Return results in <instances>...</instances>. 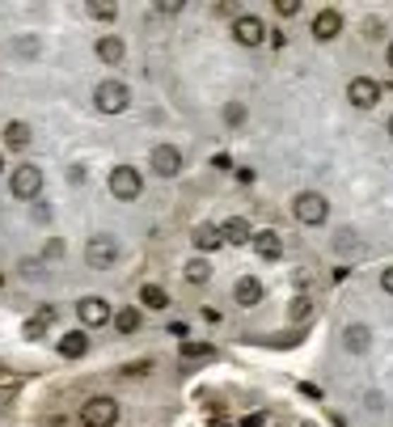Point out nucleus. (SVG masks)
<instances>
[{"label": "nucleus", "instance_id": "33", "mask_svg": "<svg viewBox=\"0 0 393 427\" xmlns=\"http://www.w3.org/2000/svg\"><path fill=\"white\" fill-rule=\"evenodd\" d=\"M381 288L393 296V267H385V271H381Z\"/></svg>", "mask_w": 393, "mask_h": 427}, {"label": "nucleus", "instance_id": "16", "mask_svg": "<svg viewBox=\"0 0 393 427\" xmlns=\"http://www.w3.org/2000/svg\"><path fill=\"white\" fill-rule=\"evenodd\" d=\"M123 55H127V47H123L119 34H102V38H97V59H102V64H119Z\"/></svg>", "mask_w": 393, "mask_h": 427}, {"label": "nucleus", "instance_id": "34", "mask_svg": "<svg viewBox=\"0 0 393 427\" xmlns=\"http://www.w3.org/2000/svg\"><path fill=\"white\" fill-rule=\"evenodd\" d=\"M241 427H262V415H254V419H246Z\"/></svg>", "mask_w": 393, "mask_h": 427}, {"label": "nucleus", "instance_id": "31", "mask_svg": "<svg viewBox=\"0 0 393 427\" xmlns=\"http://www.w3.org/2000/svg\"><path fill=\"white\" fill-rule=\"evenodd\" d=\"M364 38H381V21H377V17L364 21Z\"/></svg>", "mask_w": 393, "mask_h": 427}, {"label": "nucleus", "instance_id": "24", "mask_svg": "<svg viewBox=\"0 0 393 427\" xmlns=\"http://www.w3.org/2000/svg\"><path fill=\"white\" fill-rule=\"evenodd\" d=\"M216 347L212 343H182V360H207Z\"/></svg>", "mask_w": 393, "mask_h": 427}, {"label": "nucleus", "instance_id": "27", "mask_svg": "<svg viewBox=\"0 0 393 427\" xmlns=\"http://www.w3.org/2000/svg\"><path fill=\"white\" fill-rule=\"evenodd\" d=\"M275 13H279V17H296L301 4H296V0H275Z\"/></svg>", "mask_w": 393, "mask_h": 427}, {"label": "nucleus", "instance_id": "36", "mask_svg": "<svg viewBox=\"0 0 393 427\" xmlns=\"http://www.w3.org/2000/svg\"><path fill=\"white\" fill-rule=\"evenodd\" d=\"M389 140H393V119H389Z\"/></svg>", "mask_w": 393, "mask_h": 427}, {"label": "nucleus", "instance_id": "30", "mask_svg": "<svg viewBox=\"0 0 393 427\" xmlns=\"http://www.w3.org/2000/svg\"><path fill=\"white\" fill-rule=\"evenodd\" d=\"M123 373H127V377H144V373H152V360H140V364H127Z\"/></svg>", "mask_w": 393, "mask_h": 427}, {"label": "nucleus", "instance_id": "29", "mask_svg": "<svg viewBox=\"0 0 393 427\" xmlns=\"http://www.w3.org/2000/svg\"><path fill=\"white\" fill-rule=\"evenodd\" d=\"M42 330H47V322H38V318L25 322V339H42Z\"/></svg>", "mask_w": 393, "mask_h": 427}, {"label": "nucleus", "instance_id": "32", "mask_svg": "<svg viewBox=\"0 0 393 427\" xmlns=\"http://www.w3.org/2000/svg\"><path fill=\"white\" fill-rule=\"evenodd\" d=\"M34 318H38V322H47V326H51V322H55V309H51V305H42V309H38V313H34Z\"/></svg>", "mask_w": 393, "mask_h": 427}, {"label": "nucleus", "instance_id": "8", "mask_svg": "<svg viewBox=\"0 0 393 427\" xmlns=\"http://www.w3.org/2000/svg\"><path fill=\"white\" fill-rule=\"evenodd\" d=\"M8 191H13L17 199H34V195L42 191V169H38V165H17L13 178H8Z\"/></svg>", "mask_w": 393, "mask_h": 427}, {"label": "nucleus", "instance_id": "19", "mask_svg": "<svg viewBox=\"0 0 393 427\" xmlns=\"http://www.w3.org/2000/svg\"><path fill=\"white\" fill-rule=\"evenodd\" d=\"M140 305H144V309H152V313H161V309L169 305V296H165V288L144 284V288H140Z\"/></svg>", "mask_w": 393, "mask_h": 427}, {"label": "nucleus", "instance_id": "17", "mask_svg": "<svg viewBox=\"0 0 393 427\" xmlns=\"http://www.w3.org/2000/svg\"><path fill=\"white\" fill-rule=\"evenodd\" d=\"M254 250H258L262 258H279V254H284V237H279L275 229H262V233H254Z\"/></svg>", "mask_w": 393, "mask_h": 427}, {"label": "nucleus", "instance_id": "6", "mask_svg": "<svg viewBox=\"0 0 393 427\" xmlns=\"http://www.w3.org/2000/svg\"><path fill=\"white\" fill-rule=\"evenodd\" d=\"M85 263H89L93 271L114 267V263H119V241H114V237H89V246H85Z\"/></svg>", "mask_w": 393, "mask_h": 427}, {"label": "nucleus", "instance_id": "23", "mask_svg": "<svg viewBox=\"0 0 393 427\" xmlns=\"http://www.w3.org/2000/svg\"><path fill=\"white\" fill-rule=\"evenodd\" d=\"M89 13H93L97 21H114V17H119V4H110V0H93Z\"/></svg>", "mask_w": 393, "mask_h": 427}, {"label": "nucleus", "instance_id": "11", "mask_svg": "<svg viewBox=\"0 0 393 427\" xmlns=\"http://www.w3.org/2000/svg\"><path fill=\"white\" fill-rule=\"evenodd\" d=\"M76 318H80L85 326H106L114 313H110V305H106L102 296H85V301L76 305Z\"/></svg>", "mask_w": 393, "mask_h": 427}, {"label": "nucleus", "instance_id": "20", "mask_svg": "<svg viewBox=\"0 0 393 427\" xmlns=\"http://www.w3.org/2000/svg\"><path fill=\"white\" fill-rule=\"evenodd\" d=\"M30 140H34V136H30L25 123H4V144H8V148H30Z\"/></svg>", "mask_w": 393, "mask_h": 427}, {"label": "nucleus", "instance_id": "12", "mask_svg": "<svg viewBox=\"0 0 393 427\" xmlns=\"http://www.w3.org/2000/svg\"><path fill=\"white\" fill-rule=\"evenodd\" d=\"M220 233H224L229 246H254V229H250L246 216H229V220L220 224Z\"/></svg>", "mask_w": 393, "mask_h": 427}, {"label": "nucleus", "instance_id": "1", "mask_svg": "<svg viewBox=\"0 0 393 427\" xmlns=\"http://www.w3.org/2000/svg\"><path fill=\"white\" fill-rule=\"evenodd\" d=\"M106 186H110V195H114V199L131 203V199L144 191V178H140V169H135V165H114V169H110V178H106Z\"/></svg>", "mask_w": 393, "mask_h": 427}, {"label": "nucleus", "instance_id": "28", "mask_svg": "<svg viewBox=\"0 0 393 427\" xmlns=\"http://www.w3.org/2000/svg\"><path fill=\"white\" fill-rule=\"evenodd\" d=\"M224 119H229V123H241V119H246V106H241V102H229V106H224Z\"/></svg>", "mask_w": 393, "mask_h": 427}, {"label": "nucleus", "instance_id": "15", "mask_svg": "<svg viewBox=\"0 0 393 427\" xmlns=\"http://www.w3.org/2000/svg\"><path fill=\"white\" fill-rule=\"evenodd\" d=\"M85 351H89V335H85V330H68V335L59 339V356H64V360H80Z\"/></svg>", "mask_w": 393, "mask_h": 427}, {"label": "nucleus", "instance_id": "22", "mask_svg": "<svg viewBox=\"0 0 393 427\" xmlns=\"http://www.w3.org/2000/svg\"><path fill=\"white\" fill-rule=\"evenodd\" d=\"M114 326H119L123 335H135V330H140V309H119V313H114Z\"/></svg>", "mask_w": 393, "mask_h": 427}, {"label": "nucleus", "instance_id": "26", "mask_svg": "<svg viewBox=\"0 0 393 427\" xmlns=\"http://www.w3.org/2000/svg\"><path fill=\"white\" fill-rule=\"evenodd\" d=\"M334 246H339V254H356V250H360L356 233H339V241H334Z\"/></svg>", "mask_w": 393, "mask_h": 427}, {"label": "nucleus", "instance_id": "3", "mask_svg": "<svg viewBox=\"0 0 393 427\" xmlns=\"http://www.w3.org/2000/svg\"><path fill=\"white\" fill-rule=\"evenodd\" d=\"M80 423H85V427H114V423H119V402L106 398V394L89 398V402L80 407Z\"/></svg>", "mask_w": 393, "mask_h": 427}, {"label": "nucleus", "instance_id": "13", "mask_svg": "<svg viewBox=\"0 0 393 427\" xmlns=\"http://www.w3.org/2000/svg\"><path fill=\"white\" fill-rule=\"evenodd\" d=\"M233 301H237V305H246V309H250V305H258V301H262V284H258L254 275H241V279L233 284Z\"/></svg>", "mask_w": 393, "mask_h": 427}, {"label": "nucleus", "instance_id": "25", "mask_svg": "<svg viewBox=\"0 0 393 427\" xmlns=\"http://www.w3.org/2000/svg\"><path fill=\"white\" fill-rule=\"evenodd\" d=\"M309 309H313V301H309V296L301 292V296L292 301V322H305V318H309Z\"/></svg>", "mask_w": 393, "mask_h": 427}, {"label": "nucleus", "instance_id": "5", "mask_svg": "<svg viewBox=\"0 0 393 427\" xmlns=\"http://www.w3.org/2000/svg\"><path fill=\"white\" fill-rule=\"evenodd\" d=\"M148 169H152L157 178H178V174H182V148H174V144H157L152 157H148Z\"/></svg>", "mask_w": 393, "mask_h": 427}, {"label": "nucleus", "instance_id": "18", "mask_svg": "<svg viewBox=\"0 0 393 427\" xmlns=\"http://www.w3.org/2000/svg\"><path fill=\"white\" fill-rule=\"evenodd\" d=\"M191 241H195V250H199V254H212V250H220L224 233H220V229H212V224H199Z\"/></svg>", "mask_w": 393, "mask_h": 427}, {"label": "nucleus", "instance_id": "35", "mask_svg": "<svg viewBox=\"0 0 393 427\" xmlns=\"http://www.w3.org/2000/svg\"><path fill=\"white\" fill-rule=\"evenodd\" d=\"M389 68H393V42H389Z\"/></svg>", "mask_w": 393, "mask_h": 427}, {"label": "nucleus", "instance_id": "2", "mask_svg": "<svg viewBox=\"0 0 393 427\" xmlns=\"http://www.w3.org/2000/svg\"><path fill=\"white\" fill-rule=\"evenodd\" d=\"M292 216H296L301 224H322V220L330 216V203H326V195H318V191H301V195L292 199Z\"/></svg>", "mask_w": 393, "mask_h": 427}, {"label": "nucleus", "instance_id": "21", "mask_svg": "<svg viewBox=\"0 0 393 427\" xmlns=\"http://www.w3.org/2000/svg\"><path fill=\"white\" fill-rule=\"evenodd\" d=\"M186 279H191V284H207V279H212L207 258H191V263H186Z\"/></svg>", "mask_w": 393, "mask_h": 427}, {"label": "nucleus", "instance_id": "14", "mask_svg": "<svg viewBox=\"0 0 393 427\" xmlns=\"http://www.w3.org/2000/svg\"><path fill=\"white\" fill-rule=\"evenodd\" d=\"M343 343H347V351H351V356H364V351H368V343H373V330H368L364 322H356V326H347V330H343Z\"/></svg>", "mask_w": 393, "mask_h": 427}, {"label": "nucleus", "instance_id": "9", "mask_svg": "<svg viewBox=\"0 0 393 427\" xmlns=\"http://www.w3.org/2000/svg\"><path fill=\"white\" fill-rule=\"evenodd\" d=\"M347 102H351L356 110H373V106L381 102V85H377L373 76H356V80L347 85Z\"/></svg>", "mask_w": 393, "mask_h": 427}, {"label": "nucleus", "instance_id": "7", "mask_svg": "<svg viewBox=\"0 0 393 427\" xmlns=\"http://www.w3.org/2000/svg\"><path fill=\"white\" fill-rule=\"evenodd\" d=\"M267 25H262V17H254V13H241L237 21H233V38L241 42V47H262L267 42Z\"/></svg>", "mask_w": 393, "mask_h": 427}, {"label": "nucleus", "instance_id": "4", "mask_svg": "<svg viewBox=\"0 0 393 427\" xmlns=\"http://www.w3.org/2000/svg\"><path fill=\"white\" fill-rule=\"evenodd\" d=\"M93 102H97V110H102V114H123V110L131 106V93H127V85H123V80H102V85H97V93H93Z\"/></svg>", "mask_w": 393, "mask_h": 427}, {"label": "nucleus", "instance_id": "10", "mask_svg": "<svg viewBox=\"0 0 393 427\" xmlns=\"http://www.w3.org/2000/svg\"><path fill=\"white\" fill-rule=\"evenodd\" d=\"M343 34V13L339 8H318V17H313V38L318 42H330V38H339Z\"/></svg>", "mask_w": 393, "mask_h": 427}]
</instances>
